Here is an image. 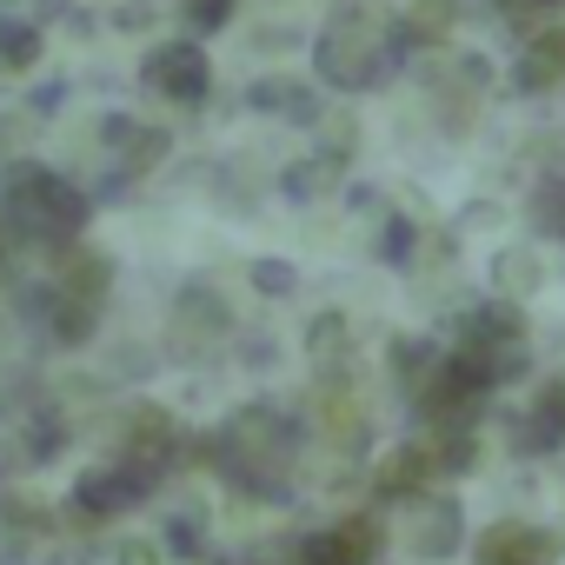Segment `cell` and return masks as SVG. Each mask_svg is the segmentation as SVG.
<instances>
[{
	"mask_svg": "<svg viewBox=\"0 0 565 565\" xmlns=\"http://www.w3.org/2000/svg\"><path fill=\"white\" fill-rule=\"evenodd\" d=\"M8 213L34 233V239H54V246H67V239H81V226H87V193L74 186V180H61V173H47V167H14L8 173Z\"/></svg>",
	"mask_w": 565,
	"mask_h": 565,
	"instance_id": "6da1fadb",
	"label": "cell"
},
{
	"mask_svg": "<svg viewBox=\"0 0 565 565\" xmlns=\"http://www.w3.org/2000/svg\"><path fill=\"white\" fill-rule=\"evenodd\" d=\"M313 61H320V81H327V87H340V94H366V87H380V81H386L373 28H327V34H320V47H313Z\"/></svg>",
	"mask_w": 565,
	"mask_h": 565,
	"instance_id": "7a4b0ae2",
	"label": "cell"
},
{
	"mask_svg": "<svg viewBox=\"0 0 565 565\" xmlns=\"http://www.w3.org/2000/svg\"><path fill=\"white\" fill-rule=\"evenodd\" d=\"M140 81H147L153 94H167L173 107H200L206 87H213V67H206V54H200L193 41H167V47H153V54L140 61Z\"/></svg>",
	"mask_w": 565,
	"mask_h": 565,
	"instance_id": "3957f363",
	"label": "cell"
},
{
	"mask_svg": "<svg viewBox=\"0 0 565 565\" xmlns=\"http://www.w3.org/2000/svg\"><path fill=\"white\" fill-rule=\"evenodd\" d=\"M558 532H532V525H486L479 532V565H558Z\"/></svg>",
	"mask_w": 565,
	"mask_h": 565,
	"instance_id": "277c9868",
	"label": "cell"
},
{
	"mask_svg": "<svg viewBox=\"0 0 565 565\" xmlns=\"http://www.w3.org/2000/svg\"><path fill=\"white\" fill-rule=\"evenodd\" d=\"M373 558H380V525L373 519H347V525L307 539V565H373Z\"/></svg>",
	"mask_w": 565,
	"mask_h": 565,
	"instance_id": "5b68a950",
	"label": "cell"
},
{
	"mask_svg": "<svg viewBox=\"0 0 565 565\" xmlns=\"http://www.w3.org/2000/svg\"><path fill=\"white\" fill-rule=\"evenodd\" d=\"M459 333H466V347H472V353H499V347H519L525 320H519V307H512V300H479V307L459 320Z\"/></svg>",
	"mask_w": 565,
	"mask_h": 565,
	"instance_id": "8992f818",
	"label": "cell"
},
{
	"mask_svg": "<svg viewBox=\"0 0 565 565\" xmlns=\"http://www.w3.org/2000/svg\"><path fill=\"white\" fill-rule=\"evenodd\" d=\"M413 545H419V558H452V552L466 545V512H459V499H452V492L426 499V512H419V532H413Z\"/></svg>",
	"mask_w": 565,
	"mask_h": 565,
	"instance_id": "52a82bcc",
	"label": "cell"
},
{
	"mask_svg": "<svg viewBox=\"0 0 565 565\" xmlns=\"http://www.w3.org/2000/svg\"><path fill=\"white\" fill-rule=\"evenodd\" d=\"M519 452H552V446H565V380H545L539 386V406L519 419Z\"/></svg>",
	"mask_w": 565,
	"mask_h": 565,
	"instance_id": "ba28073f",
	"label": "cell"
},
{
	"mask_svg": "<svg viewBox=\"0 0 565 565\" xmlns=\"http://www.w3.org/2000/svg\"><path fill=\"white\" fill-rule=\"evenodd\" d=\"M426 479H433V452H426V446H399V452H386L380 472H373L380 499H413Z\"/></svg>",
	"mask_w": 565,
	"mask_h": 565,
	"instance_id": "9c48e42d",
	"label": "cell"
},
{
	"mask_svg": "<svg viewBox=\"0 0 565 565\" xmlns=\"http://www.w3.org/2000/svg\"><path fill=\"white\" fill-rule=\"evenodd\" d=\"M107 287H114V259H107V253H67V273H61L54 294L81 300V307H100Z\"/></svg>",
	"mask_w": 565,
	"mask_h": 565,
	"instance_id": "30bf717a",
	"label": "cell"
},
{
	"mask_svg": "<svg viewBox=\"0 0 565 565\" xmlns=\"http://www.w3.org/2000/svg\"><path fill=\"white\" fill-rule=\"evenodd\" d=\"M340 167H347V160H333V153H307V160L287 167V180H279V186H287V200H320V193L340 180Z\"/></svg>",
	"mask_w": 565,
	"mask_h": 565,
	"instance_id": "8fae6325",
	"label": "cell"
},
{
	"mask_svg": "<svg viewBox=\"0 0 565 565\" xmlns=\"http://www.w3.org/2000/svg\"><path fill=\"white\" fill-rule=\"evenodd\" d=\"M452 28H459V0H413V8H406V34L419 47H439Z\"/></svg>",
	"mask_w": 565,
	"mask_h": 565,
	"instance_id": "7c38bea8",
	"label": "cell"
},
{
	"mask_svg": "<svg viewBox=\"0 0 565 565\" xmlns=\"http://www.w3.org/2000/svg\"><path fill=\"white\" fill-rule=\"evenodd\" d=\"M180 327H193V333L220 340V333L233 327V313H226V300H220L213 287H186V294H180Z\"/></svg>",
	"mask_w": 565,
	"mask_h": 565,
	"instance_id": "4fadbf2b",
	"label": "cell"
},
{
	"mask_svg": "<svg viewBox=\"0 0 565 565\" xmlns=\"http://www.w3.org/2000/svg\"><path fill=\"white\" fill-rule=\"evenodd\" d=\"M34 61H41V28L0 14V67H8V74H28Z\"/></svg>",
	"mask_w": 565,
	"mask_h": 565,
	"instance_id": "5bb4252c",
	"label": "cell"
},
{
	"mask_svg": "<svg viewBox=\"0 0 565 565\" xmlns=\"http://www.w3.org/2000/svg\"><path fill=\"white\" fill-rule=\"evenodd\" d=\"M532 287H539V253H532V246L499 253V300H519V294H532Z\"/></svg>",
	"mask_w": 565,
	"mask_h": 565,
	"instance_id": "9a60e30c",
	"label": "cell"
},
{
	"mask_svg": "<svg viewBox=\"0 0 565 565\" xmlns=\"http://www.w3.org/2000/svg\"><path fill=\"white\" fill-rule=\"evenodd\" d=\"M167 147H173V140H167L160 127H134V140L120 147V167H127V173H153V167L167 160Z\"/></svg>",
	"mask_w": 565,
	"mask_h": 565,
	"instance_id": "2e32d148",
	"label": "cell"
},
{
	"mask_svg": "<svg viewBox=\"0 0 565 565\" xmlns=\"http://www.w3.org/2000/svg\"><path fill=\"white\" fill-rule=\"evenodd\" d=\"M307 353H313L320 366H333V360L347 353V313H320V320L307 327Z\"/></svg>",
	"mask_w": 565,
	"mask_h": 565,
	"instance_id": "e0dca14e",
	"label": "cell"
},
{
	"mask_svg": "<svg viewBox=\"0 0 565 565\" xmlns=\"http://www.w3.org/2000/svg\"><path fill=\"white\" fill-rule=\"evenodd\" d=\"M532 233L565 239V180H545V186L532 193Z\"/></svg>",
	"mask_w": 565,
	"mask_h": 565,
	"instance_id": "ac0fdd59",
	"label": "cell"
},
{
	"mask_svg": "<svg viewBox=\"0 0 565 565\" xmlns=\"http://www.w3.org/2000/svg\"><path fill=\"white\" fill-rule=\"evenodd\" d=\"M253 287H259L266 300H294V294H300V273H294L287 259H253Z\"/></svg>",
	"mask_w": 565,
	"mask_h": 565,
	"instance_id": "d6986e66",
	"label": "cell"
},
{
	"mask_svg": "<svg viewBox=\"0 0 565 565\" xmlns=\"http://www.w3.org/2000/svg\"><path fill=\"white\" fill-rule=\"evenodd\" d=\"M393 366H399V380L419 393V386H426V373L439 366V353H433V347H419V340H399V347H393Z\"/></svg>",
	"mask_w": 565,
	"mask_h": 565,
	"instance_id": "ffe728a7",
	"label": "cell"
},
{
	"mask_svg": "<svg viewBox=\"0 0 565 565\" xmlns=\"http://www.w3.org/2000/svg\"><path fill=\"white\" fill-rule=\"evenodd\" d=\"M552 81H558V67H552L539 47H525V54H519V67H512V87H519V94H545Z\"/></svg>",
	"mask_w": 565,
	"mask_h": 565,
	"instance_id": "44dd1931",
	"label": "cell"
},
{
	"mask_svg": "<svg viewBox=\"0 0 565 565\" xmlns=\"http://www.w3.org/2000/svg\"><path fill=\"white\" fill-rule=\"evenodd\" d=\"M287 94H294V81L266 74V81H253V87H246V107H253V114H287Z\"/></svg>",
	"mask_w": 565,
	"mask_h": 565,
	"instance_id": "7402d4cb",
	"label": "cell"
},
{
	"mask_svg": "<svg viewBox=\"0 0 565 565\" xmlns=\"http://www.w3.org/2000/svg\"><path fill=\"white\" fill-rule=\"evenodd\" d=\"M413 246H419V226H413V220H386V239H380V253H386L393 266H406V259H413Z\"/></svg>",
	"mask_w": 565,
	"mask_h": 565,
	"instance_id": "603a6c76",
	"label": "cell"
},
{
	"mask_svg": "<svg viewBox=\"0 0 565 565\" xmlns=\"http://www.w3.org/2000/svg\"><path fill=\"white\" fill-rule=\"evenodd\" d=\"M320 114H327V107H320V94L294 81V94H287V120H294V127H320Z\"/></svg>",
	"mask_w": 565,
	"mask_h": 565,
	"instance_id": "cb8c5ba5",
	"label": "cell"
},
{
	"mask_svg": "<svg viewBox=\"0 0 565 565\" xmlns=\"http://www.w3.org/2000/svg\"><path fill=\"white\" fill-rule=\"evenodd\" d=\"M327 28H380V0H340Z\"/></svg>",
	"mask_w": 565,
	"mask_h": 565,
	"instance_id": "d4e9b609",
	"label": "cell"
},
{
	"mask_svg": "<svg viewBox=\"0 0 565 565\" xmlns=\"http://www.w3.org/2000/svg\"><path fill=\"white\" fill-rule=\"evenodd\" d=\"M167 552H180V558H200V552H206L200 525H193V519H173V525H167Z\"/></svg>",
	"mask_w": 565,
	"mask_h": 565,
	"instance_id": "484cf974",
	"label": "cell"
},
{
	"mask_svg": "<svg viewBox=\"0 0 565 565\" xmlns=\"http://www.w3.org/2000/svg\"><path fill=\"white\" fill-rule=\"evenodd\" d=\"M67 446V433H61V419H41V433L28 439V459H54Z\"/></svg>",
	"mask_w": 565,
	"mask_h": 565,
	"instance_id": "4316f807",
	"label": "cell"
},
{
	"mask_svg": "<svg viewBox=\"0 0 565 565\" xmlns=\"http://www.w3.org/2000/svg\"><path fill=\"white\" fill-rule=\"evenodd\" d=\"M532 47H539V54H545V61H552L558 74H565V28H545V34H539Z\"/></svg>",
	"mask_w": 565,
	"mask_h": 565,
	"instance_id": "83f0119b",
	"label": "cell"
},
{
	"mask_svg": "<svg viewBox=\"0 0 565 565\" xmlns=\"http://www.w3.org/2000/svg\"><path fill=\"white\" fill-rule=\"evenodd\" d=\"M120 565H153V552H147V545H134V552H120Z\"/></svg>",
	"mask_w": 565,
	"mask_h": 565,
	"instance_id": "f1b7e54d",
	"label": "cell"
},
{
	"mask_svg": "<svg viewBox=\"0 0 565 565\" xmlns=\"http://www.w3.org/2000/svg\"><path fill=\"white\" fill-rule=\"evenodd\" d=\"M0 8H14V0H0Z\"/></svg>",
	"mask_w": 565,
	"mask_h": 565,
	"instance_id": "f546056e",
	"label": "cell"
}]
</instances>
